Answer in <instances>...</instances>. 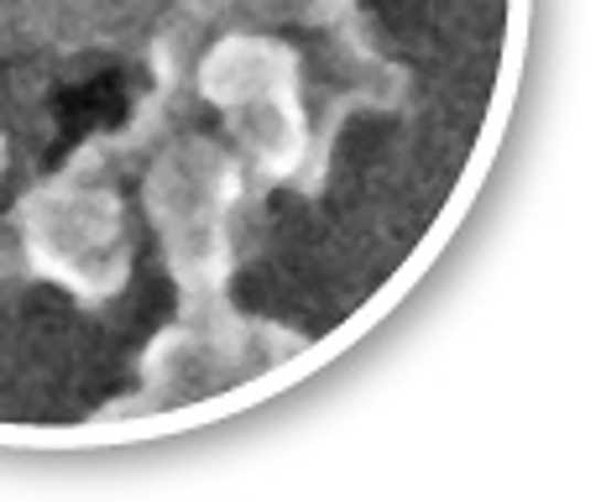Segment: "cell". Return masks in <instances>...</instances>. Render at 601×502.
<instances>
[{"instance_id":"cell-1","label":"cell","mask_w":601,"mask_h":502,"mask_svg":"<svg viewBox=\"0 0 601 502\" xmlns=\"http://www.w3.org/2000/svg\"><path fill=\"white\" fill-rule=\"evenodd\" d=\"M534 0H0V445L110 450L335 366L455 242Z\"/></svg>"}]
</instances>
